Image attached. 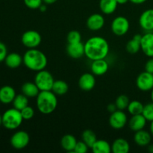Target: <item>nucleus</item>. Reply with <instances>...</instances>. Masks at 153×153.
<instances>
[{
    "label": "nucleus",
    "mask_w": 153,
    "mask_h": 153,
    "mask_svg": "<svg viewBox=\"0 0 153 153\" xmlns=\"http://www.w3.org/2000/svg\"><path fill=\"white\" fill-rule=\"evenodd\" d=\"M109 125L114 129L120 130L126 126L128 123V117L123 111L117 110L111 114L109 117Z\"/></svg>",
    "instance_id": "6e6552de"
},
{
    "label": "nucleus",
    "mask_w": 153,
    "mask_h": 153,
    "mask_svg": "<svg viewBox=\"0 0 153 153\" xmlns=\"http://www.w3.org/2000/svg\"><path fill=\"white\" fill-rule=\"evenodd\" d=\"M69 90L68 84L64 80H55L52 91L57 96L65 95Z\"/></svg>",
    "instance_id": "a878e982"
},
{
    "label": "nucleus",
    "mask_w": 153,
    "mask_h": 153,
    "mask_svg": "<svg viewBox=\"0 0 153 153\" xmlns=\"http://www.w3.org/2000/svg\"><path fill=\"white\" fill-rule=\"evenodd\" d=\"M39 10L41 12H45L47 10V6H46V4H42L40 5V7H39Z\"/></svg>",
    "instance_id": "a19ab883"
},
{
    "label": "nucleus",
    "mask_w": 153,
    "mask_h": 153,
    "mask_svg": "<svg viewBox=\"0 0 153 153\" xmlns=\"http://www.w3.org/2000/svg\"><path fill=\"white\" fill-rule=\"evenodd\" d=\"M126 49L129 54L137 53L140 50V41L132 38L127 43Z\"/></svg>",
    "instance_id": "7c9ffc66"
},
{
    "label": "nucleus",
    "mask_w": 153,
    "mask_h": 153,
    "mask_svg": "<svg viewBox=\"0 0 153 153\" xmlns=\"http://www.w3.org/2000/svg\"><path fill=\"white\" fill-rule=\"evenodd\" d=\"M142 114L144 116L146 120L152 122L153 120V102L145 105Z\"/></svg>",
    "instance_id": "473e14b6"
},
{
    "label": "nucleus",
    "mask_w": 153,
    "mask_h": 153,
    "mask_svg": "<svg viewBox=\"0 0 153 153\" xmlns=\"http://www.w3.org/2000/svg\"><path fill=\"white\" fill-rule=\"evenodd\" d=\"M152 140V134L150 131H147L146 130H140L135 131L134 135V143L139 146H146L150 143Z\"/></svg>",
    "instance_id": "6ab92c4d"
},
{
    "label": "nucleus",
    "mask_w": 153,
    "mask_h": 153,
    "mask_svg": "<svg viewBox=\"0 0 153 153\" xmlns=\"http://www.w3.org/2000/svg\"><path fill=\"white\" fill-rule=\"evenodd\" d=\"M146 118L142 114L137 115H132L131 119L128 121V126L133 131H137L143 129L146 125Z\"/></svg>",
    "instance_id": "a211bd4d"
},
{
    "label": "nucleus",
    "mask_w": 153,
    "mask_h": 153,
    "mask_svg": "<svg viewBox=\"0 0 153 153\" xmlns=\"http://www.w3.org/2000/svg\"><path fill=\"white\" fill-rule=\"evenodd\" d=\"M139 25L147 32L153 31V8L147 9L140 14Z\"/></svg>",
    "instance_id": "f8f14e48"
},
{
    "label": "nucleus",
    "mask_w": 153,
    "mask_h": 153,
    "mask_svg": "<svg viewBox=\"0 0 153 153\" xmlns=\"http://www.w3.org/2000/svg\"><path fill=\"white\" fill-rule=\"evenodd\" d=\"M37 108L45 115L53 113L58 106V98L56 94L52 91H40L36 97Z\"/></svg>",
    "instance_id": "7ed1b4c3"
},
{
    "label": "nucleus",
    "mask_w": 153,
    "mask_h": 153,
    "mask_svg": "<svg viewBox=\"0 0 153 153\" xmlns=\"http://www.w3.org/2000/svg\"><path fill=\"white\" fill-rule=\"evenodd\" d=\"M129 0H117V1L118 4H126Z\"/></svg>",
    "instance_id": "37998d69"
},
{
    "label": "nucleus",
    "mask_w": 153,
    "mask_h": 153,
    "mask_svg": "<svg viewBox=\"0 0 153 153\" xmlns=\"http://www.w3.org/2000/svg\"><path fill=\"white\" fill-rule=\"evenodd\" d=\"M67 40L68 43H79V42H82V34L79 31L73 30L67 34Z\"/></svg>",
    "instance_id": "2f4dec72"
},
{
    "label": "nucleus",
    "mask_w": 153,
    "mask_h": 153,
    "mask_svg": "<svg viewBox=\"0 0 153 153\" xmlns=\"http://www.w3.org/2000/svg\"><path fill=\"white\" fill-rule=\"evenodd\" d=\"M149 131H150L151 134H152V136L153 137V120L151 122V123H150V126H149Z\"/></svg>",
    "instance_id": "c03bdc74"
},
{
    "label": "nucleus",
    "mask_w": 153,
    "mask_h": 153,
    "mask_svg": "<svg viewBox=\"0 0 153 153\" xmlns=\"http://www.w3.org/2000/svg\"><path fill=\"white\" fill-rule=\"evenodd\" d=\"M136 85L140 91L147 92L153 88V74L144 71L140 73L136 79Z\"/></svg>",
    "instance_id": "9d476101"
},
{
    "label": "nucleus",
    "mask_w": 153,
    "mask_h": 153,
    "mask_svg": "<svg viewBox=\"0 0 153 153\" xmlns=\"http://www.w3.org/2000/svg\"><path fill=\"white\" fill-rule=\"evenodd\" d=\"M82 140L89 146V148H91L94 143L97 141V137L94 131L91 129H86L82 132Z\"/></svg>",
    "instance_id": "c85d7f7f"
},
{
    "label": "nucleus",
    "mask_w": 153,
    "mask_h": 153,
    "mask_svg": "<svg viewBox=\"0 0 153 153\" xmlns=\"http://www.w3.org/2000/svg\"><path fill=\"white\" fill-rule=\"evenodd\" d=\"M67 55L73 59H79L85 55V43L82 42L68 43L67 46Z\"/></svg>",
    "instance_id": "2eb2a0df"
},
{
    "label": "nucleus",
    "mask_w": 153,
    "mask_h": 153,
    "mask_svg": "<svg viewBox=\"0 0 153 153\" xmlns=\"http://www.w3.org/2000/svg\"><path fill=\"white\" fill-rule=\"evenodd\" d=\"M21 91H22V94H23L24 95H25L28 98H34V97H37L39 93L40 92V91L37 88V86L34 83V82H25L22 85V87H21Z\"/></svg>",
    "instance_id": "4be33fe9"
},
{
    "label": "nucleus",
    "mask_w": 153,
    "mask_h": 153,
    "mask_svg": "<svg viewBox=\"0 0 153 153\" xmlns=\"http://www.w3.org/2000/svg\"><path fill=\"white\" fill-rule=\"evenodd\" d=\"M129 102V98L126 95H124V94H121V95L118 96L117 97L116 100H115V105H116L117 108L118 110L121 111H124L125 109H127Z\"/></svg>",
    "instance_id": "c756f323"
},
{
    "label": "nucleus",
    "mask_w": 153,
    "mask_h": 153,
    "mask_svg": "<svg viewBox=\"0 0 153 153\" xmlns=\"http://www.w3.org/2000/svg\"><path fill=\"white\" fill-rule=\"evenodd\" d=\"M145 71L153 74V58H149L145 64Z\"/></svg>",
    "instance_id": "4c0bfd02"
},
{
    "label": "nucleus",
    "mask_w": 153,
    "mask_h": 153,
    "mask_svg": "<svg viewBox=\"0 0 153 153\" xmlns=\"http://www.w3.org/2000/svg\"><path fill=\"white\" fill-rule=\"evenodd\" d=\"M77 143L76 137L73 134H67L62 137L61 140V146L67 152H73Z\"/></svg>",
    "instance_id": "5701e85b"
},
{
    "label": "nucleus",
    "mask_w": 153,
    "mask_h": 153,
    "mask_svg": "<svg viewBox=\"0 0 153 153\" xmlns=\"http://www.w3.org/2000/svg\"><path fill=\"white\" fill-rule=\"evenodd\" d=\"M108 42L104 37L94 36L85 43V55L91 61L105 59L109 53Z\"/></svg>",
    "instance_id": "f257e3e1"
},
{
    "label": "nucleus",
    "mask_w": 153,
    "mask_h": 153,
    "mask_svg": "<svg viewBox=\"0 0 153 153\" xmlns=\"http://www.w3.org/2000/svg\"><path fill=\"white\" fill-rule=\"evenodd\" d=\"M109 68L108 63L105 59H98L92 61L91 70L94 76H101L105 74Z\"/></svg>",
    "instance_id": "dca6fc26"
},
{
    "label": "nucleus",
    "mask_w": 153,
    "mask_h": 153,
    "mask_svg": "<svg viewBox=\"0 0 153 153\" xmlns=\"http://www.w3.org/2000/svg\"><path fill=\"white\" fill-rule=\"evenodd\" d=\"M21 41L28 49H35L41 43L42 37L38 31L35 30H28L22 34Z\"/></svg>",
    "instance_id": "423d86ee"
},
{
    "label": "nucleus",
    "mask_w": 153,
    "mask_h": 153,
    "mask_svg": "<svg viewBox=\"0 0 153 153\" xmlns=\"http://www.w3.org/2000/svg\"><path fill=\"white\" fill-rule=\"evenodd\" d=\"M30 142V136L25 131H17L10 137V144L14 149H22L26 147Z\"/></svg>",
    "instance_id": "1a4fd4ad"
},
{
    "label": "nucleus",
    "mask_w": 153,
    "mask_h": 153,
    "mask_svg": "<svg viewBox=\"0 0 153 153\" xmlns=\"http://www.w3.org/2000/svg\"><path fill=\"white\" fill-rule=\"evenodd\" d=\"M16 96L14 88L10 85H4L0 88V102L3 104H10L13 102Z\"/></svg>",
    "instance_id": "f3484780"
},
{
    "label": "nucleus",
    "mask_w": 153,
    "mask_h": 153,
    "mask_svg": "<svg viewBox=\"0 0 153 153\" xmlns=\"http://www.w3.org/2000/svg\"><path fill=\"white\" fill-rule=\"evenodd\" d=\"M21 111L15 108L7 109L2 114V126L9 130L19 128L23 121Z\"/></svg>",
    "instance_id": "20e7f679"
},
{
    "label": "nucleus",
    "mask_w": 153,
    "mask_h": 153,
    "mask_svg": "<svg viewBox=\"0 0 153 153\" xmlns=\"http://www.w3.org/2000/svg\"><path fill=\"white\" fill-rule=\"evenodd\" d=\"M118 3L117 0H100V8L104 14L110 15L117 10Z\"/></svg>",
    "instance_id": "b1692460"
},
{
    "label": "nucleus",
    "mask_w": 153,
    "mask_h": 153,
    "mask_svg": "<svg viewBox=\"0 0 153 153\" xmlns=\"http://www.w3.org/2000/svg\"><path fill=\"white\" fill-rule=\"evenodd\" d=\"M130 28V22L126 17L123 16H118L113 19L111 28L115 35L124 36L127 34Z\"/></svg>",
    "instance_id": "0eeeda50"
},
{
    "label": "nucleus",
    "mask_w": 153,
    "mask_h": 153,
    "mask_svg": "<svg viewBox=\"0 0 153 153\" xmlns=\"http://www.w3.org/2000/svg\"><path fill=\"white\" fill-rule=\"evenodd\" d=\"M34 82L40 91H52L55 79L51 73L46 70H43L37 72Z\"/></svg>",
    "instance_id": "39448f33"
},
{
    "label": "nucleus",
    "mask_w": 153,
    "mask_h": 153,
    "mask_svg": "<svg viewBox=\"0 0 153 153\" xmlns=\"http://www.w3.org/2000/svg\"><path fill=\"white\" fill-rule=\"evenodd\" d=\"M107 110L111 114L113 113V112H114L115 111L117 110V108L115 103H110V104L107 106Z\"/></svg>",
    "instance_id": "58836bf2"
},
{
    "label": "nucleus",
    "mask_w": 153,
    "mask_h": 153,
    "mask_svg": "<svg viewBox=\"0 0 153 153\" xmlns=\"http://www.w3.org/2000/svg\"><path fill=\"white\" fill-rule=\"evenodd\" d=\"M96 76L93 73H85L80 76L79 79V87L81 90L90 91L95 88Z\"/></svg>",
    "instance_id": "4468645a"
},
{
    "label": "nucleus",
    "mask_w": 153,
    "mask_h": 153,
    "mask_svg": "<svg viewBox=\"0 0 153 153\" xmlns=\"http://www.w3.org/2000/svg\"><path fill=\"white\" fill-rule=\"evenodd\" d=\"M13 108H15L17 110L21 111L28 105V97L24 95L23 94H18L15 97L14 100L13 101Z\"/></svg>",
    "instance_id": "cd10ccee"
},
{
    "label": "nucleus",
    "mask_w": 153,
    "mask_h": 153,
    "mask_svg": "<svg viewBox=\"0 0 153 153\" xmlns=\"http://www.w3.org/2000/svg\"><path fill=\"white\" fill-rule=\"evenodd\" d=\"M148 150H149V152L153 153V144L148 145Z\"/></svg>",
    "instance_id": "a18cd8bd"
},
{
    "label": "nucleus",
    "mask_w": 153,
    "mask_h": 153,
    "mask_svg": "<svg viewBox=\"0 0 153 153\" xmlns=\"http://www.w3.org/2000/svg\"><path fill=\"white\" fill-rule=\"evenodd\" d=\"M129 150V143L124 138H117L111 144V152L114 153H128Z\"/></svg>",
    "instance_id": "aec40b11"
},
{
    "label": "nucleus",
    "mask_w": 153,
    "mask_h": 153,
    "mask_svg": "<svg viewBox=\"0 0 153 153\" xmlns=\"http://www.w3.org/2000/svg\"><path fill=\"white\" fill-rule=\"evenodd\" d=\"M7 55V49L5 44L2 42H0V62L4 61Z\"/></svg>",
    "instance_id": "e433bc0d"
},
{
    "label": "nucleus",
    "mask_w": 153,
    "mask_h": 153,
    "mask_svg": "<svg viewBox=\"0 0 153 153\" xmlns=\"http://www.w3.org/2000/svg\"><path fill=\"white\" fill-rule=\"evenodd\" d=\"M131 3L135 4H141L144 3L146 0H129Z\"/></svg>",
    "instance_id": "ea45409f"
},
{
    "label": "nucleus",
    "mask_w": 153,
    "mask_h": 153,
    "mask_svg": "<svg viewBox=\"0 0 153 153\" xmlns=\"http://www.w3.org/2000/svg\"><path fill=\"white\" fill-rule=\"evenodd\" d=\"M150 97H151V100H152V102H153V88H152V91H151Z\"/></svg>",
    "instance_id": "de8ad7c7"
},
{
    "label": "nucleus",
    "mask_w": 153,
    "mask_h": 153,
    "mask_svg": "<svg viewBox=\"0 0 153 153\" xmlns=\"http://www.w3.org/2000/svg\"><path fill=\"white\" fill-rule=\"evenodd\" d=\"M140 49L145 55L149 58H153V33L152 31L146 33L142 36Z\"/></svg>",
    "instance_id": "9b49d317"
},
{
    "label": "nucleus",
    "mask_w": 153,
    "mask_h": 153,
    "mask_svg": "<svg viewBox=\"0 0 153 153\" xmlns=\"http://www.w3.org/2000/svg\"><path fill=\"white\" fill-rule=\"evenodd\" d=\"M91 149L94 153H111V145L105 140H97Z\"/></svg>",
    "instance_id": "393cba45"
},
{
    "label": "nucleus",
    "mask_w": 153,
    "mask_h": 153,
    "mask_svg": "<svg viewBox=\"0 0 153 153\" xmlns=\"http://www.w3.org/2000/svg\"><path fill=\"white\" fill-rule=\"evenodd\" d=\"M143 107H144V105H143V103L140 102V101L133 100L129 102L127 110H128V113L132 116V115L140 114L143 113Z\"/></svg>",
    "instance_id": "bb28decb"
},
{
    "label": "nucleus",
    "mask_w": 153,
    "mask_h": 153,
    "mask_svg": "<svg viewBox=\"0 0 153 153\" xmlns=\"http://www.w3.org/2000/svg\"><path fill=\"white\" fill-rule=\"evenodd\" d=\"M4 63L7 67L10 69L18 68L23 63V58L16 52L7 54L4 59Z\"/></svg>",
    "instance_id": "412c9836"
},
{
    "label": "nucleus",
    "mask_w": 153,
    "mask_h": 153,
    "mask_svg": "<svg viewBox=\"0 0 153 153\" xmlns=\"http://www.w3.org/2000/svg\"><path fill=\"white\" fill-rule=\"evenodd\" d=\"M58 0H43V2L46 4H52L55 3Z\"/></svg>",
    "instance_id": "79ce46f5"
},
{
    "label": "nucleus",
    "mask_w": 153,
    "mask_h": 153,
    "mask_svg": "<svg viewBox=\"0 0 153 153\" xmlns=\"http://www.w3.org/2000/svg\"><path fill=\"white\" fill-rule=\"evenodd\" d=\"M88 149L89 146L82 140L80 141H77L73 152L76 153H86L88 151Z\"/></svg>",
    "instance_id": "c9c22d12"
},
{
    "label": "nucleus",
    "mask_w": 153,
    "mask_h": 153,
    "mask_svg": "<svg viewBox=\"0 0 153 153\" xmlns=\"http://www.w3.org/2000/svg\"><path fill=\"white\" fill-rule=\"evenodd\" d=\"M2 126V115L0 114V127Z\"/></svg>",
    "instance_id": "49530a36"
},
{
    "label": "nucleus",
    "mask_w": 153,
    "mask_h": 153,
    "mask_svg": "<svg viewBox=\"0 0 153 153\" xmlns=\"http://www.w3.org/2000/svg\"><path fill=\"white\" fill-rule=\"evenodd\" d=\"M20 111L24 120H31L34 117V114H35V111H34V108L29 105L24 108Z\"/></svg>",
    "instance_id": "72a5a7b5"
},
{
    "label": "nucleus",
    "mask_w": 153,
    "mask_h": 153,
    "mask_svg": "<svg viewBox=\"0 0 153 153\" xmlns=\"http://www.w3.org/2000/svg\"><path fill=\"white\" fill-rule=\"evenodd\" d=\"M23 1L27 7L33 10L39 9L43 2V0H23Z\"/></svg>",
    "instance_id": "f704fd0d"
},
{
    "label": "nucleus",
    "mask_w": 153,
    "mask_h": 153,
    "mask_svg": "<svg viewBox=\"0 0 153 153\" xmlns=\"http://www.w3.org/2000/svg\"><path fill=\"white\" fill-rule=\"evenodd\" d=\"M86 25L88 29L91 31H99L102 29L105 25L104 16L100 13H93L87 19Z\"/></svg>",
    "instance_id": "ddd939ff"
},
{
    "label": "nucleus",
    "mask_w": 153,
    "mask_h": 153,
    "mask_svg": "<svg viewBox=\"0 0 153 153\" xmlns=\"http://www.w3.org/2000/svg\"><path fill=\"white\" fill-rule=\"evenodd\" d=\"M22 58L24 65L31 71L38 72L45 70L48 64L46 55L37 48L28 49Z\"/></svg>",
    "instance_id": "f03ea898"
}]
</instances>
